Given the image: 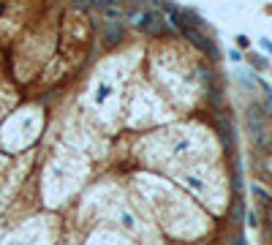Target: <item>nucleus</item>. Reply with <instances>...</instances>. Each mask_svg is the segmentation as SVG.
<instances>
[{
  "instance_id": "1",
  "label": "nucleus",
  "mask_w": 272,
  "mask_h": 245,
  "mask_svg": "<svg viewBox=\"0 0 272 245\" xmlns=\"http://www.w3.org/2000/svg\"><path fill=\"white\" fill-rule=\"evenodd\" d=\"M248 128H250V134H253V139H256L258 147H267V131H264V109L256 107V104L248 109Z\"/></svg>"
},
{
  "instance_id": "2",
  "label": "nucleus",
  "mask_w": 272,
  "mask_h": 245,
  "mask_svg": "<svg viewBox=\"0 0 272 245\" xmlns=\"http://www.w3.org/2000/svg\"><path fill=\"white\" fill-rule=\"evenodd\" d=\"M139 28L147 30V33H161L163 30V19L155 14V11H144L142 17H139Z\"/></svg>"
},
{
  "instance_id": "3",
  "label": "nucleus",
  "mask_w": 272,
  "mask_h": 245,
  "mask_svg": "<svg viewBox=\"0 0 272 245\" xmlns=\"http://www.w3.org/2000/svg\"><path fill=\"white\" fill-rule=\"evenodd\" d=\"M123 36H125V28H123V25H117V22H104V38H106V44H117Z\"/></svg>"
},
{
  "instance_id": "4",
  "label": "nucleus",
  "mask_w": 272,
  "mask_h": 245,
  "mask_svg": "<svg viewBox=\"0 0 272 245\" xmlns=\"http://www.w3.org/2000/svg\"><path fill=\"white\" fill-rule=\"evenodd\" d=\"M264 104H267V112L272 115V88H267V85H264Z\"/></svg>"
},
{
  "instance_id": "5",
  "label": "nucleus",
  "mask_w": 272,
  "mask_h": 245,
  "mask_svg": "<svg viewBox=\"0 0 272 245\" xmlns=\"http://www.w3.org/2000/svg\"><path fill=\"white\" fill-rule=\"evenodd\" d=\"M261 46H264V49H267V52H269V55H272V44L267 41V38H261Z\"/></svg>"
}]
</instances>
